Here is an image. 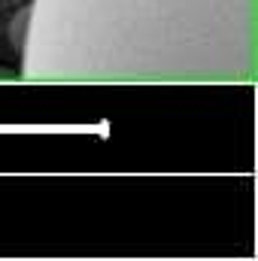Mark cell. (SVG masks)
<instances>
[{
	"label": "cell",
	"mask_w": 258,
	"mask_h": 261,
	"mask_svg": "<svg viewBox=\"0 0 258 261\" xmlns=\"http://www.w3.org/2000/svg\"><path fill=\"white\" fill-rule=\"evenodd\" d=\"M28 9V34L58 21L67 28L64 58L43 79L203 76L197 49H207L219 73L210 46L252 61L255 0H37Z\"/></svg>",
	"instance_id": "6da1fadb"
},
{
	"label": "cell",
	"mask_w": 258,
	"mask_h": 261,
	"mask_svg": "<svg viewBox=\"0 0 258 261\" xmlns=\"http://www.w3.org/2000/svg\"><path fill=\"white\" fill-rule=\"evenodd\" d=\"M28 21H31V9H18L9 21V43L12 46H24V37H28Z\"/></svg>",
	"instance_id": "7a4b0ae2"
}]
</instances>
